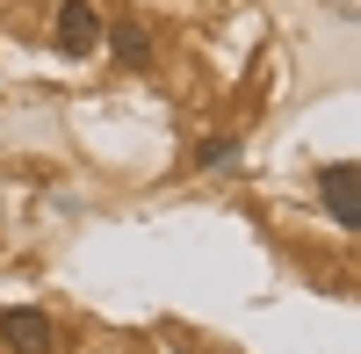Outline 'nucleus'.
Listing matches in <instances>:
<instances>
[{"mask_svg": "<svg viewBox=\"0 0 361 354\" xmlns=\"http://www.w3.org/2000/svg\"><path fill=\"white\" fill-rule=\"evenodd\" d=\"M51 44H58V58H94V44H102V8H94V0H58Z\"/></svg>", "mask_w": 361, "mask_h": 354, "instance_id": "f257e3e1", "label": "nucleus"}, {"mask_svg": "<svg viewBox=\"0 0 361 354\" xmlns=\"http://www.w3.org/2000/svg\"><path fill=\"white\" fill-rule=\"evenodd\" d=\"M0 347H8V354H51L58 347V326H51L44 311L15 304V311H0Z\"/></svg>", "mask_w": 361, "mask_h": 354, "instance_id": "f03ea898", "label": "nucleus"}, {"mask_svg": "<svg viewBox=\"0 0 361 354\" xmlns=\"http://www.w3.org/2000/svg\"><path fill=\"white\" fill-rule=\"evenodd\" d=\"M318 202L333 210V224H340V231H361V202H354V166H347V159L318 173Z\"/></svg>", "mask_w": 361, "mask_h": 354, "instance_id": "7ed1b4c3", "label": "nucleus"}, {"mask_svg": "<svg viewBox=\"0 0 361 354\" xmlns=\"http://www.w3.org/2000/svg\"><path fill=\"white\" fill-rule=\"evenodd\" d=\"M109 51H116V66H152V29L116 22V29H109Z\"/></svg>", "mask_w": 361, "mask_h": 354, "instance_id": "20e7f679", "label": "nucleus"}, {"mask_svg": "<svg viewBox=\"0 0 361 354\" xmlns=\"http://www.w3.org/2000/svg\"><path fill=\"white\" fill-rule=\"evenodd\" d=\"M238 159V138H202L195 145V173H209V166H231Z\"/></svg>", "mask_w": 361, "mask_h": 354, "instance_id": "39448f33", "label": "nucleus"}]
</instances>
